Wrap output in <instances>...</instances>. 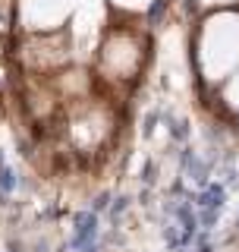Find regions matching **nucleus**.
<instances>
[{
    "label": "nucleus",
    "mask_w": 239,
    "mask_h": 252,
    "mask_svg": "<svg viewBox=\"0 0 239 252\" xmlns=\"http://www.w3.org/2000/svg\"><path fill=\"white\" fill-rule=\"evenodd\" d=\"M79 13V0H13V19L22 35H60Z\"/></svg>",
    "instance_id": "4"
},
{
    "label": "nucleus",
    "mask_w": 239,
    "mask_h": 252,
    "mask_svg": "<svg viewBox=\"0 0 239 252\" xmlns=\"http://www.w3.org/2000/svg\"><path fill=\"white\" fill-rule=\"evenodd\" d=\"M114 132V114H110V98L91 94V98L73 101L66 117V139L76 152H101L104 142Z\"/></svg>",
    "instance_id": "3"
},
{
    "label": "nucleus",
    "mask_w": 239,
    "mask_h": 252,
    "mask_svg": "<svg viewBox=\"0 0 239 252\" xmlns=\"http://www.w3.org/2000/svg\"><path fill=\"white\" fill-rule=\"evenodd\" d=\"M195 76L214 92L239 69V10L205 13L192 35Z\"/></svg>",
    "instance_id": "2"
},
{
    "label": "nucleus",
    "mask_w": 239,
    "mask_h": 252,
    "mask_svg": "<svg viewBox=\"0 0 239 252\" xmlns=\"http://www.w3.org/2000/svg\"><path fill=\"white\" fill-rule=\"evenodd\" d=\"M198 10L205 13H217V10H239V0H195Z\"/></svg>",
    "instance_id": "7"
},
{
    "label": "nucleus",
    "mask_w": 239,
    "mask_h": 252,
    "mask_svg": "<svg viewBox=\"0 0 239 252\" xmlns=\"http://www.w3.org/2000/svg\"><path fill=\"white\" fill-rule=\"evenodd\" d=\"M217 101L224 104L227 114H236V117H239V69L217 89Z\"/></svg>",
    "instance_id": "6"
},
{
    "label": "nucleus",
    "mask_w": 239,
    "mask_h": 252,
    "mask_svg": "<svg viewBox=\"0 0 239 252\" xmlns=\"http://www.w3.org/2000/svg\"><path fill=\"white\" fill-rule=\"evenodd\" d=\"M117 19H142L157 6V0H107Z\"/></svg>",
    "instance_id": "5"
},
{
    "label": "nucleus",
    "mask_w": 239,
    "mask_h": 252,
    "mask_svg": "<svg viewBox=\"0 0 239 252\" xmlns=\"http://www.w3.org/2000/svg\"><path fill=\"white\" fill-rule=\"evenodd\" d=\"M148 57H151L148 32L135 19H114L110 26H104L91 57L94 89H101V94L135 89L148 69Z\"/></svg>",
    "instance_id": "1"
}]
</instances>
